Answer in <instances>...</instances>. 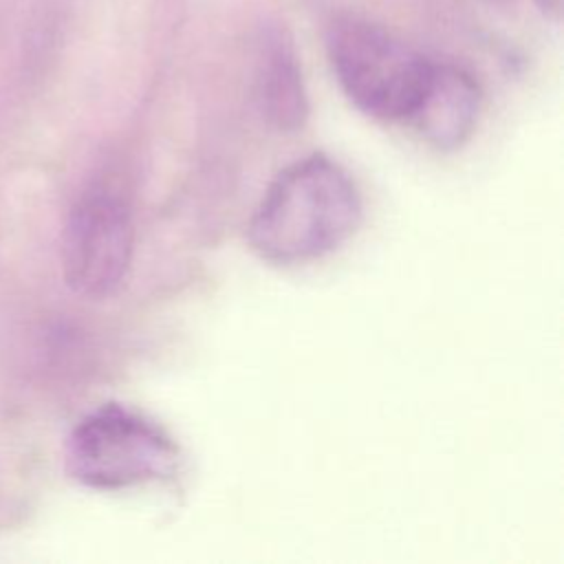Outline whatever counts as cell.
Listing matches in <instances>:
<instances>
[{
    "instance_id": "obj_4",
    "label": "cell",
    "mask_w": 564,
    "mask_h": 564,
    "mask_svg": "<svg viewBox=\"0 0 564 564\" xmlns=\"http://www.w3.org/2000/svg\"><path fill=\"white\" fill-rule=\"evenodd\" d=\"M134 253L132 207L110 183L86 187L68 212L62 236V271L82 297H110L126 280Z\"/></svg>"
},
{
    "instance_id": "obj_1",
    "label": "cell",
    "mask_w": 564,
    "mask_h": 564,
    "mask_svg": "<svg viewBox=\"0 0 564 564\" xmlns=\"http://www.w3.org/2000/svg\"><path fill=\"white\" fill-rule=\"evenodd\" d=\"M361 214V194L348 170L313 152L269 183L249 218L247 240L271 264H306L339 249Z\"/></svg>"
},
{
    "instance_id": "obj_2",
    "label": "cell",
    "mask_w": 564,
    "mask_h": 564,
    "mask_svg": "<svg viewBox=\"0 0 564 564\" xmlns=\"http://www.w3.org/2000/svg\"><path fill=\"white\" fill-rule=\"evenodd\" d=\"M330 68L344 95L361 112L381 121H410L434 62L386 26L341 15L328 26Z\"/></svg>"
},
{
    "instance_id": "obj_3",
    "label": "cell",
    "mask_w": 564,
    "mask_h": 564,
    "mask_svg": "<svg viewBox=\"0 0 564 564\" xmlns=\"http://www.w3.org/2000/svg\"><path fill=\"white\" fill-rule=\"evenodd\" d=\"M178 463L172 436L121 403H104L88 412L66 441V471L101 491L174 478Z\"/></svg>"
},
{
    "instance_id": "obj_7",
    "label": "cell",
    "mask_w": 564,
    "mask_h": 564,
    "mask_svg": "<svg viewBox=\"0 0 564 564\" xmlns=\"http://www.w3.org/2000/svg\"><path fill=\"white\" fill-rule=\"evenodd\" d=\"M538 9L551 18V20H560V13H562V0H535Z\"/></svg>"
},
{
    "instance_id": "obj_5",
    "label": "cell",
    "mask_w": 564,
    "mask_h": 564,
    "mask_svg": "<svg viewBox=\"0 0 564 564\" xmlns=\"http://www.w3.org/2000/svg\"><path fill=\"white\" fill-rule=\"evenodd\" d=\"M480 104V86L465 68L434 62L427 88L410 123L430 145L456 150L476 130Z\"/></svg>"
},
{
    "instance_id": "obj_6",
    "label": "cell",
    "mask_w": 564,
    "mask_h": 564,
    "mask_svg": "<svg viewBox=\"0 0 564 564\" xmlns=\"http://www.w3.org/2000/svg\"><path fill=\"white\" fill-rule=\"evenodd\" d=\"M253 95L262 119L271 128L295 132L306 123L308 99L302 70L280 31H269L260 44Z\"/></svg>"
}]
</instances>
